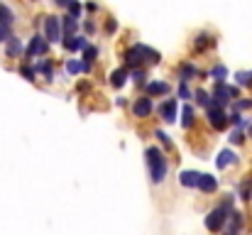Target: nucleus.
<instances>
[{
  "label": "nucleus",
  "mask_w": 252,
  "mask_h": 235,
  "mask_svg": "<svg viewBox=\"0 0 252 235\" xmlns=\"http://www.w3.org/2000/svg\"><path fill=\"white\" fill-rule=\"evenodd\" d=\"M147 164H150V176H152V181H155V184L164 181L169 167H167V159H164V155H162V150L150 147V150H147Z\"/></svg>",
  "instance_id": "f257e3e1"
},
{
  "label": "nucleus",
  "mask_w": 252,
  "mask_h": 235,
  "mask_svg": "<svg viewBox=\"0 0 252 235\" xmlns=\"http://www.w3.org/2000/svg\"><path fill=\"white\" fill-rule=\"evenodd\" d=\"M228 211H230V199H228L223 206H218V208H213V211L208 213V218H206V228H208L211 233L223 231V226H225V221H228Z\"/></svg>",
  "instance_id": "f03ea898"
},
{
  "label": "nucleus",
  "mask_w": 252,
  "mask_h": 235,
  "mask_svg": "<svg viewBox=\"0 0 252 235\" xmlns=\"http://www.w3.org/2000/svg\"><path fill=\"white\" fill-rule=\"evenodd\" d=\"M208 123H211L216 130H225V128H228V123H230V115H225L223 105L211 103V105H208Z\"/></svg>",
  "instance_id": "7ed1b4c3"
},
{
  "label": "nucleus",
  "mask_w": 252,
  "mask_h": 235,
  "mask_svg": "<svg viewBox=\"0 0 252 235\" xmlns=\"http://www.w3.org/2000/svg\"><path fill=\"white\" fill-rule=\"evenodd\" d=\"M44 32H47L49 42H59L62 39V22H59V17H54V15L44 17Z\"/></svg>",
  "instance_id": "20e7f679"
},
{
  "label": "nucleus",
  "mask_w": 252,
  "mask_h": 235,
  "mask_svg": "<svg viewBox=\"0 0 252 235\" xmlns=\"http://www.w3.org/2000/svg\"><path fill=\"white\" fill-rule=\"evenodd\" d=\"M230 98H233V88H228L225 83H218V86L213 88V103H218V105H225Z\"/></svg>",
  "instance_id": "39448f33"
},
{
  "label": "nucleus",
  "mask_w": 252,
  "mask_h": 235,
  "mask_svg": "<svg viewBox=\"0 0 252 235\" xmlns=\"http://www.w3.org/2000/svg\"><path fill=\"white\" fill-rule=\"evenodd\" d=\"M132 113H135L137 118H147V115L152 113V98H150V96L137 98V101H135V105H132Z\"/></svg>",
  "instance_id": "423d86ee"
},
{
  "label": "nucleus",
  "mask_w": 252,
  "mask_h": 235,
  "mask_svg": "<svg viewBox=\"0 0 252 235\" xmlns=\"http://www.w3.org/2000/svg\"><path fill=\"white\" fill-rule=\"evenodd\" d=\"M159 115H162L167 123H174V120H176V101H174V98H169V101H164V103L159 105Z\"/></svg>",
  "instance_id": "0eeeda50"
},
{
  "label": "nucleus",
  "mask_w": 252,
  "mask_h": 235,
  "mask_svg": "<svg viewBox=\"0 0 252 235\" xmlns=\"http://www.w3.org/2000/svg\"><path fill=\"white\" fill-rule=\"evenodd\" d=\"M47 42L37 34V37H32V42H30V47H27V57H37V54H47Z\"/></svg>",
  "instance_id": "6e6552de"
},
{
  "label": "nucleus",
  "mask_w": 252,
  "mask_h": 235,
  "mask_svg": "<svg viewBox=\"0 0 252 235\" xmlns=\"http://www.w3.org/2000/svg\"><path fill=\"white\" fill-rule=\"evenodd\" d=\"M198 189H201L203 194H213V191L218 189L216 176H211V174H201V179H198Z\"/></svg>",
  "instance_id": "1a4fd4ad"
},
{
  "label": "nucleus",
  "mask_w": 252,
  "mask_h": 235,
  "mask_svg": "<svg viewBox=\"0 0 252 235\" xmlns=\"http://www.w3.org/2000/svg\"><path fill=\"white\" fill-rule=\"evenodd\" d=\"M62 42H64V47H66L69 52H76V49H86V47H88V42H86L84 37H76V34H71V37H64Z\"/></svg>",
  "instance_id": "9d476101"
},
{
  "label": "nucleus",
  "mask_w": 252,
  "mask_h": 235,
  "mask_svg": "<svg viewBox=\"0 0 252 235\" xmlns=\"http://www.w3.org/2000/svg\"><path fill=\"white\" fill-rule=\"evenodd\" d=\"M76 27H79V20H76L74 15H64V20H62V30H64V37H71V34L76 32Z\"/></svg>",
  "instance_id": "9b49d317"
},
{
  "label": "nucleus",
  "mask_w": 252,
  "mask_h": 235,
  "mask_svg": "<svg viewBox=\"0 0 252 235\" xmlns=\"http://www.w3.org/2000/svg\"><path fill=\"white\" fill-rule=\"evenodd\" d=\"M169 93V86L164 81H155L147 86V96H167Z\"/></svg>",
  "instance_id": "f8f14e48"
},
{
  "label": "nucleus",
  "mask_w": 252,
  "mask_h": 235,
  "mask_svg": "<svg viewBox=\"0 0 252 235\" xmlns=\"http://www.w3.org/2000/svg\"><path fill=\"white\" fill-rule=\"evenodd\" d=\"M5 54H7V57L22 54V42H20L17 37H10V39H7V47H5Z\"/></svg>",
  "instance_id": "ddd939ff"
},
{
  "label": "nucleus",
  "mask_w": 252,
  "mask_h": 235,
  "mask_svg": "<svg viewBox=\"0 0 252 235\" xmlns=\"http://www.w3.org/2000/svg\"><path fill=\"white\" fill-rule=\"evenodd\" d=\"M235 162H238V157L233 155V152H230V150H223V152H220V155H218V159H216V164H218V167H220V169H225V167H228V164H235Z\"/></svg>",
  "instance_id": "4468645a"
},
{
  "label": "nucleus",
  "mask_w": 252,
  "mask_h": 235,
  "mask_svg": "<svg viewBox=\"0 0 252 235\" xmlns=\"http://www.w3.org/2000/svg\"><path fill=\"white\" fill-rule=\"evenodd\" d=\"M198 179H201V174H196V171H181V176H179V181L184 186H198Z\"/></svg>",
  "instance_id": "2eb2a0df"
},
{
  "label": "nucleus",
  "mask_w": 252,
  "mask_h": 235,
  "mask_svg": "<svg viewBox=\"0 0 252 235\" xmlns=\"http://www.w3.org/2000/svg\"><path fill=\"white\" fill-rule=\"evenodd\" d=\"M191 125H193V108L184 105V110H181V128H191Z\"/></svg>",
  "instance_id": "dca6fc26"
},
{
  "label": "nucleus",
  "mask_w": 252,
  "mask_h": 235,
  "mask_svg": "<svg viewBox=\"0 0 252 235\" xmlns=\"http://www.w3.org/2000/svg\"><path fill=\"white\" fill-rule=\"evenodd\" d=\"M12 22H15L12 10H10L7 5H2V2H0V25H12Z\"/></svg>",
  "instance_id": "f3484780"
},
{
  "label": "nucleus",
  "mask_w": 252,
  "mask_h": 235,
  "mask_svg": "<svg viewBox=\"0 0 252 235\" xmlns=\"http://www.w3.org/2000/svg\"><path fill=\"white\" fill-rule=\"evenodd\" d=\"M127 81V69H118V71H113V76H110V83L115 86V88H120L123 83Z\"/></svg>",
  "instance_id": "a211bd4d"
},
{
  "label": "nucleus",
  "mask_w": 252,
  "mask_h": 235,
  "mask_svg": "<svg viewBox=\"0 0 252 235\" xmlns=\"http://www.w3.org/2000/svg\"><path fill=\"white\" fill-rule=\"evenodd\" d=\"M34 69H37L39 74H44V76L49 78V81L54 78V71H52V64H49V62H39V64H37Z\"/></svg>",
  "instance_id": "6ab92c4d"
},
{
  "label": "nucleus",
  "mask_w": 252,
  "mask_h": 235,
  "mask_svg": "<svg viewBox=\"0 0 252 235\" xmlns=\"http://www.w3.org/2000/svg\"><path fill=\"white\" fill-rule=\"evenodd\" d=\"M211 76L216 78L218 83H223L225 76H228V71H225V67H213V69H211Z\"/></svg>",
  "instance_id": "aec40b11"
},
{
  "label": "nucleus",
  "mask_w": 252,
  "mask_h": 235,
  "mask_svg": "<svg viewBox=\"0 0 252 235\" xmlns=\"http://www.w3.org/2000/svg\"><path fill=\"white\" fill-rule=\"evenodd\" d=\"M235 81H238L240 86H252V71H238Z\"/></svg>",
  "instance_id": "412c9836"
},
{
  "label": "nucleus",
  "mask_w": 252,
  "mask_h": 235,
  "mask_svg": "<svg viewBox=\"0 0 252 235\" xmlns=\"http://www.w3.org/2000/svg\"><path fill=\"white\" fill-rule=\"evenodd\" d=\"M196 74H198L196 67H191V64H184V67H181V78H184V81H189V78L196 76Z\"/></svg>",
  "instance_id": "4be33fe9"
},
{
  "label": "nucleus",
  "mask_w": 252,
  "mask_h": 235,
  "mask_svg": "<svg viewBox=\"0 0 252 235\" xmlns=\"http://www.w3.org/2000/svg\"><path fill=\"white\" fill-rule=\"evenodd\" d=\"M196 101H198L201 105H206V108H208V105L213 103V98H211V96H208L206 91H196Z\"/></svg>",
  "instance_id": "5701e85b"
},
{
  "label": "nucleus",
  "mask_w": 252,
  "mask_h": 235,
  "mask_svg": "<svg viewBox=\"0 0 252 235\" xmlns=\"http://www.w3.org/2000/svg\"><path fill=\"white\" fill-rule=\"evenodd\" d=\"M66 71H69V74H79V71H84V62H74V59H71V62L66 64Z\"/></svg>",
  "instance_id": "b1692460"
},
{
  "label": "nucleus",
  "mask_w": 252,
  "mask_h": 235,
  "mask_svg": "<svg viewBox=\"0 0 252 235\" xmlns=\"http://www.w3.org/2000/svg\"><path fill=\"white\" fill-rule=\"evenodd\" d=\"M95 57H98V47H91V44H88V47L84 49V59L86 62H93Z\"/></svg>",
  "instance_id": "393cba45"
},
{
  "label": "nucleus",
  "mask_w": 252,
  "mask_h": 235,
  "mask_svg": "<svg viewBox=\"0 0 252 235\" xmlns=\"http://www.w3.org/2000/svg\"><path fill=\"white\" fill-rule=\"evenodd\" d=\"M208 44H211V37L208 34H198L196 37V49H206Z\"/></svg>",
  "instance_id": "a878e982"
},
{
  "label": "nucleus",
  "mask_w": 252,
  "mask_h": 235,
  "mask_svg": "<svg viewBox=\"0 0 252 235\" xmlns=\"http://www.w3.org/2000/svg\"><path fill=\"white\" fill-rule=\"evenodd\" d=\"M10 27H12V25H0V42H7V39L12 37Z\"/></svg>",
  "instance_id": "bb28decb"
},
{
  "label": "nucleus",
  "mask_w": 252,
  "mask_h": 235,
  "mask_svg": "<svg viewBox=\"0 0 252 235\" xmlns=\"http://www.w3.org/2000/svg\"><path fill=\"white\" fill-rule=\"evenodd\" d=\"M69 15H74V17H79V15H81V2H76V0H74V2L69 5Z\"/></svg>",
  "instance_id": "cd10ccee"
},
{
  "label": "nucleus",
  "mask_w": 252,
  "mask_h": 235,
  "mask_svg": "<svg viewBox=\"0 0 252 235\" xmlns=\"http://www.w3.org/2000/svg\"><path fill=\"white\" fill-rule=\"evenodd\" d=\"M243 140H245V135H243V130H235V133L230 135V142H233V145H240Z\"/></svg>",
  "instance_id": "c85d7f7f"
},
{
  "label": "nucleus",
  "mask_w": 252,
  "mask_h": 235,
  "mask_svg": "<svg viewBox=\"0 0 252 235\" xmlns=\"http://www.w3.org/2000/svg\"><path fill=\"white\" fill-rule=\"evenodd\" d=\"M20 74L27 78V81H34V71H32L30 67H22V69H20Z\"/></svg>",
  "instance_id": "c756f323"
},
{
  "label": "nucleus",
  "mask_w": 252,
  "mask_h": 235,
  "mask_svg": "<svg viewBox=\"0 0 252 235\" xmlns=\"http://www.w3.org/2000/svg\"><path fill=\"white\" fill-rule=\"evenodd\" d=\"M179 98H191V91H189V86H186V83H181V86H179Z\"/></svg>",
  "instance_id": "7c9ffc66"
},
{
  "label": "nucleus",
  "mask_w": 252,
  "mask_h": 235,
  "mask_svg": "<svg viewBox=\"0 0 252 235\" xmlns=\"http://www.w3.org/2000/svg\"><path fill=\"white\" fill-rule=\"evenodd\" d=\"M240 194H243V199H252V184L250 181L243 184V191H240Z\"/></svg>",
  "instance_id": "2f4dec72"
},
{
  "label": "nucleus",
  "mask_w": 252,
  "mask_h": 235,
  "mask_svg": "<svg viewBox=\"0 0 252 235\" xmlns=\"http://www.w3.org/2000/svg\"><path fill=\"white\" fill-rule=\"evenodd\" d=\"M235 108L238 110H248V108H252V101H240V103H235Z\"/></svg>",
  "instance_id": "473e14b6"
},
{
  "label": "nucleus",
  "mask_w": 252,
  "mask_h": 235,
  "mask_svg": "<svg viewBox=\"0 0 252 235\" xmlns=\"http://www.w3.org/2000/svg\"><path fill=\"white\" fill-rule=\"evenodd\" d=\"M155 135H157V137H159V140H162V145H171V142H169V137H167V133H162V130H157V133H155Z\"/></svg>",
  "instance_id": "72a5a7b5"
},
{
  "label": "nucleus",
  "mask_w": 252,
  "mask_h": 235,
  "mask_svg": "<svg viewBox=\"0 0 252 235\" xmlns=\"http://www.w3.org/2000/svg\"><path fill=\"white\" fill-rule=\"evenodd\" d=\"M132 78H135L137 83H145V78H147V74H145V71H135V74H132Z\"/></svg>",
  "instance_id": "f704fd0d"
},
{
  "label": "nucleus",
  "mask_w": 252,
  "mask_h": 235,
  "mask_svg": "<svg viewBox=\"0 0 252 235\" xmlns=\"http://www.w3.org/2000/svg\"><path fill=\"white\" fill-rule=\"evenodd\" d=\"M230 123H233V125H243V118H240V113H233V115H230Z\"/></svg>",
  "instance_id": "c9c22d12"
},
{
  "label": "nucleus",
  "mask_w": 252,
  "mask_h": 235,
  "mask_svg": "<svg viewBox=\"0 0 252 235\" xmlns=\"http://www.w3.org/2000/svg\"><path fill=\"white\" fill-rule=\"evenodd\" d=\"M118 30V22L115 20H108V32H115Z\"/></svg>",
  "instance_id": "e433bc0d"
},
{
  "label": "nucleus",
  "mask_w": 252,
  "mask_h": 235,
  "mask_svg": "<svg viewBox=\"0 0 252 235\" xmlns=\"http://www.w3.org/2000/svg\"><path fill=\"white\" fill-rule=\"evenodd\" d=\"M71 2H74V0H57V5H59V7H69Z\"/></svg>",
  "instance_id": "4c0bfd02"
}]
</instances>
